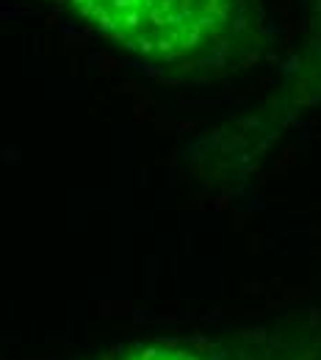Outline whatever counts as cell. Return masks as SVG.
Masks as SVG:
<instances>
[{
	"instance_id": "obj_1",
	"label": "cell",
	"mask_w": 321,
	"mask_h": 360,
	"mask_svg": "<svg viewBox=\"0 0 321 360\" xmlns=\"http://www.w3.org/2000/svg\"><path fill=\"white\" fill-rule=\"evenodd\" d=\"M70 22L166 75H210L266 44L260 0H56Z\"/></svg>"
},
{
	"instance_id": "obj_2",
	"label": "cell",
	"mask_w": 321,
	"mask_h": 360,
	"mask_svg": "<svg viewBox=\"0 0 321 360\" xmlns=\"http://www.w3.org/2000/svg\"><path fill=\"white\" fill-rule=\"evenodd\" d=\"M299 66H302L304 86L321 84V3L308 25V39H304V53L299 58Z\"/></svg>"
}]
</instances>
